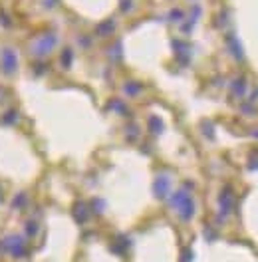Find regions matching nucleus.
I'll return each mask as SVG.
<instances>
[{
    "mask_svg": "<svg viewBox=\"0 0 258 262\" xmlns=\"http://www.w3.org/2000/svg\"><path fill=\"white\" fill-rule=\"evenodd\" d=\"M229 48H231V52H233V56H235L236 60H244V50L240 46V42H238V38H236L235 34H229Z\"/></svg>",
    "mask_w": 258,
    "mask_h": 262,
    "instance_id": "1",
    "label": "nucleus"
},
{
    "mask_svg": "<svg viewBox=\"0 0 258 262\" xmlns=\"http://www.w3.org/2000/svg\"><path fill=\"white\" fill-rule=\"evenodd\" d=\"M233 92H235L236 95L246 94V82H244V78H238V80L233 82Z\"/></svg>",
    "mask_w": 258,
    "mask_h": 262,
    "instance_id": "2",
    "label": "nucleus"
}]
</instances>
